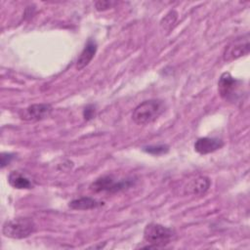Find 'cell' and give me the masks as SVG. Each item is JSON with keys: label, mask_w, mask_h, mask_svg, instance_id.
I'll use <instances>...</instances> for the list:
<instances>
[{"label": "cell", "mask_w": 250, "mask_h": 250, "mask_svg": "<svg viewBox=\"0 0 250 250\" xmlns=\"http://www.w3.org/2000/svg\"><path fill=\"white\" fill-rule=\"evenodd\" d=\"M143 150L152 155H161L169 151V146L167 145H151L143 147Z\"/></svg>", "instance_id": "14"}, {"label": "cell", "mask_w": 250, "mask_h": 250, "mask_svg": "<svg viewBox=\"0 0 250 250\" xmlns=\"http://www.w3.org/2000/svg\"><path fill=\"white\" fill-rule=\"evenodd\" d=\"M15 158V154L11 152H2L1 153V167L4 168L5 166L9 165L10 162Z\"/></svg>", "instance_id": "16"}, {"label": "cell", "mask_w": 250, "mask_h": 250, "mask_svg": "<svg viewBox=\"0 0 250 250\" xmlns=\"http://www.w3.org/2000/svg\"><path fill=\"white\" fill-rule=\"evenodd\" d=\"M210 186H211V181L208 177L198 176L189 180L186 184L184 188V192L186 194L202 195L209 189Z\"/></svg>", "instance_id": "8"}, {"label": "cell", "mask_w": 250, "mask_h": 250, "mask_svg": "<svg viewBox=\"0 0 250 250\" xmlns=\"http://www.w3.org/2000/svg\"><path fill=\"white\" fill-rule=\"evenodd\" d=\"M95 111H96L95 105H93V104H88V105L84 108V110H83V116H84V118H85L86 120L92 119V118L94 117V115H95Z\"/></svg>", "instance_id": "17"}, {"label": "cell", "mask_w": 250, "mask_h": 250, "mask_svg": "<svg viewBox=\"0 0 250 250\" xmlns=\"http://www.w3.org/2000/svg\"><path fill=\"white\" fill-rule=\"evenodd\" d=\"M136 180L134 178H126L117 180L113 176H103L95 180L90 185V189L94 192H116L123 189H127L135 185Z\"/></svg>", "instance_id": "4"}, {"label": "cell", "mask_w": 250, "mask_h": 250, "mask_svg": "<svg viewBox=\"0 0 250 250\" xmlns=\"http://www.w3.org/2000/svg\"><path fill=\"white\" fill-rule=\"evenodd\" d=\"M163 101L151 99L141 103L132 112V119L138 125H147L154 122L164 111Z\"/></svg>", "instance_id": "1"}, {"label": "cell", "mask_w": 250, "mask_h": 250, "mask_svg": "<svg viewBox=\"0 0 250 250\" xmlns=\"http://www.w3.org/2000/svg\"><path fill=\"white\" fill-rule=\"evenodd\" d=\"M178 19V14L175 11H170L162 20H161V27L166 30V31H170L173 26L175 25L176 21Z\"/></svg>", "instance_id": "13"}, {"label": "cell", "mask_w": 250, "mask_h": 250, "mask_svg": "<svg viewBox=\"0 0 250 250\" xmlns=\"http://www.w3.org/2000/svg\"><path fill=\"white\" fill-rule=\"evenodd\" d=\"M104 202H100L92 197H80L73 199L68 203V207L74 210H90L98 208L103 205Z\"/></svg>", "instance_id": "12"}, {"label": "cell", "mask_w": 250, "mask_h": 250, "mask_svg": "<svg viewBox=\"0 0 250 250\" xmlns=\"http://www.w3.org/2000/svg\"><path fill=\"white\" fill-rule=\"evenodd\" d=\"M53 107L49 104H34L19 112L21 119L25 121H39L50 116Z\"/></svg>", "instance_id": "7"}, {"label": "cell", "mask_w": 250, "mask_h": 250, "mask_svg": "<svg viewBox=\"0 0 250 250\" xmlns=\"http://www.w3.org/2000/svg\"><path fill=\"white\" fill-rule=\"evenodd\" d=\"M250 50L249 35L246 34L230 42L224 50L223 59L225 62H231L240 57L248 55Z\"/></svg>", "instance_id": "6"}, {"label": "cell", "mask_w": 250, "mask_h": 250, "mask_svg": "<svg viewBox=\"0 0 250 250\" xmlns=\"http://www.w3.org/2000/svg\"><path fill=\"white\" fill-rule=\"evenodd\" d=\"M35 231L34 222L25 217H19L4 223L2 233L4 236L14 239H22Z\"/></svg>", "instance_id": "3"}, {"label": "cell", "mask_w": 250, "mask_h": 250, "mask_svg": "<svg viewBox=\"0 0 250 250\" xmlns=\"http://www.w3.org/2000/svg\"><path fill=\"white\" fill-rule=\"evenodd\" d=\"M10 186L18 189H29L33 188L30 179L20 171H12L8 176Z\"/></svg>", "instance_id": "11"}, {"label": "cell", "mask_w": 250, "mask_h": 250, "mask_svg": "<svg viewBox=\"0 0 250 250\" xmlns=\"http://www.w3.org/2000/svg\"><path fill=\"white\" fill-rule=\"evenodd\" d=\"M174 229L156 223H149L144 229V239L148 243L142 248H161L169 244L175 237Z\"/></svg>", "instance_id": "2"}, {"label": "cell", "mask_w": 250, "mask_h": 250, "mask_svg": "<svg viewBox=\"0 0 250 250\" xmlns=\"http://www.w3.org/2000/svg\"><path fill=\"white\" fill-rule=\"evenodd\" d=\"M240 81L231 76L229 72H224L218 81V91L220 96L228 101L234 102L238 98V89Z\"/></svg>", "instance_id": "5"}, {"label": "cell", "mask_w": 250, "mask_h": 250, "mask_svg": "<svg viewBox=\"0 0 250 250\" xmlns=\"http://www.w3.org/2000/svg\"><path fill=\"white\" fill-rule=\"evenodd\" d=\"M115 2L112 1H98L95 3V7L98 11H105L109 8H111Z\"/></svg>", "instance_id": "15"}, {"label": "cell", "mask_w": 250, "mask_h": 250, "mask_svg": "<svg viewBox=\"0 0 250 250\" xmlns=\"http://www.w3.org/2000/svg\"><path fill=\"white\" fill-rule=\"evenodd\" d=\"M224 146V142L218 138L203 137L194 143V150L200 154H208L220 149Z\"/></svg>", "instance_id": "9"}, {"label": "cell", "mask_w": 250, "mask_h": 250, "mask_svg": "<svg viewBox=\"0 0 250 250\" xmlns=\"http://www.w3.org/2000/svg\"><path fill=\"white\" fill-rule=\"evenodd\" d=\"M97 49H98V46H97L96 41L94 39H89L77 59L76 69L80 70V69L84 68L85 66H87L90 63V62L93 60V58L95 57Z\"/></svg>", "instance_id": "10"}]
</instances>
